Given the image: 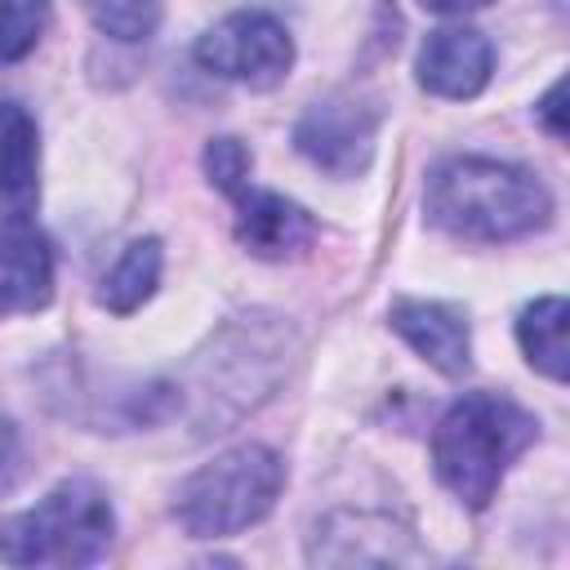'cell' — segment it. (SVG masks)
Here are the masks:
<instances>
[{
  "mask_svg": "<svg viewBox=\"0 0 570 570\" xmlns=\"http://www.w3.org/2000/svg\"><path fill=\"white\" fill-rule=\"evenodd\" d=\"M548 214V187L521 165L454 156L428 178V218L463 240H512L543 227Z\"/></svg>",
  "mask_w": 570,
  "mask_h": 570,
  "instance_id": "6da1fadb",
  "label": "cell"
},
{
  "mask_svg": "<svg viewBox=\"0 0 570 570\" xmlns=\"http://www.w3.org/2000/svg\"><path fill=\"white\" fill-rule=\"evenodd\" d=\"M539 423L512 396L499 392H468L454 401L436 432H432V463L441 485L468 503L485 508L503 481V472L534 445Z\"/></svg>",
  "mask_w": 570,
  "mask_h": 570,
  "instance_id": "7a4b0ae2",
  "label": "cell"
},
{
  "mask_svg": "<svg viewBox=\"0 0 570 570\" xmlns=\"http://www.w3.org/2000/svg\"><path fill=\"white\" fill-rule=\"evenodd\" d=\"M116 517L107 494L71 476L53 485L36 508L0 521V561L9 566H89L107 557Z\"/></svg>",
  "mask_w": 570,
  "mask_h": 570,
  "instance_id": "3957f363",
  "label": "cell"
},
{
  "mask_svg": "<svg viewBox=\"0 0 570 570\" xmlns=\"http://www.w3.org/2000/svg\"><path fill=\"white\" fill-rule=\"evenodd\" d=\"M285 485V463L267 445H236L187 476L178 490V521L196 539H223L258 525Z\"/></svg>",
  "mask_w": 570,
  "mask_h": 570,
  "instance_id": "277c9868",
  "label": "cell"
},
{
  "mask_svg": "<svg viewBox=\"0 0 570 570\" xmlns=\"http://www.w3.org/2000/svg\"><path fill=\"white\" fill-rule=\"evenodd\" d=\"M196 62L205 71L223 76V80H240V85L267 89V85H281L289 76L294 40L272 13L240 9V13H227L223 22H214L196 40Z\"/></svg>",
  "mask_w": 570,
  "mask_h": 570,
  "instance_id": "5b68a950",
  "label": "cell"
},
{
  "mask_svg": "<svg viewBox=\"0 0 570 570\" xmlns=\"http://www.w3.org/2000/svg\"><path fill=\"white\" fill-rule=\"evenodd\" d=\"M374 134H379L374 107L356 98H325L307 107V116L294 129V142L316 169L334 178H356L374 156Z\"/></svg>",
  "mask_w": 570,
  "mask_h": 570,
  "instance_id": "8992f818",
  "label": "cell"
},
{
  "mask_svg": "<svg viewBox=\"0 0 570 570\" xmlns=\"http://www.w3.org/2000/svg\"><path fill=\"white\" fill-rule=\"evenodd\" d=\"M53 298V249L27 214L0 218V312H40Z\"/></svg>",
  "mask_w": 570,
  "mask_h": 570,
  "instance_id": "52a82bcc",
  "label": "cell"
},
{
  "mask_svg": "<svg viewBox=\"0 0 570 570\" xmlns=\"http://www.w3.org/2000/svg\"><path fill=\"white\" fill-rule=\"evenodd\" d=\"M490 71L494 49L476 27H441L419 49V85L436 98H476Z\"/></svg>",
  "mask_w": 570,
  "mask_h": 570,
  "instance_id": "ba28073f",
  "label": "cell"
},
{
  "mask_svg": "<svg viewBox=\"0 0 570 570\" xmlns=\"http://www.w3.org/2000/svg\"><path fill=\"white\" fill-rule=\"evenodd\" d=\"M236 236L249 254L258 258H289L298 249L312 245L316 236V223L307 218L303 205L276 196V191H254V187H240L236 191Z\"/></svg>",
  "mask_w": 570,
  "mask_h": 570,
  "instance_id": "9c48e42d",
  "label": "cell"
},
{
  "mask_svg": "<svg viewBox=\"0 0 570 570\" xmlns=\"http://www.w3.org/2000/svg\"><path fill=\"white\" fill-rule=\"evenodd\" d=\"M392 330L441 374H463L472 365V338L468 321L445 307V303H423V298H401L392 307Z\"/></svg>",
  "mask_w": 570,
  "mask_h": 570,
  "instance_id": "30bf717a",
  "label": "cell"
},
{
  "mask_svg": "<svg viewBox=\"0 0 570 570\" xmlns=\"http://www.w3.org/2000/svg\"><path fill=\"white\" fill-rule=\"evenodd\" d=\"M36 165H40V147H36V120L27 116L22 102L0 94V205L9 214H27L36 205Z\"/></svg>",
  "mask_w": 570,
  "mask_h": 570,
  "instance_id": "8fae6325",
  "label": "cell"
},
{
  "mask_svg": "<svg viewBox=\"0 0 570 570\" xmlns=\"http://www.w3.org/2000/svg\"><path fill=\"white\" fill-rule=\"evenodd\" d=\"M566 325H570V307L561 294H548V298H534L521 321H517V338H521V352L525 361L548 374L552 383H566L570 374V347H566Z\"/></svg>",
  "mask_w": 570,
  "mask_h": 570,
  "instance_id": "7c38bea8",
  "label": "cell"
},
{
  "mask_svg": "<svg viewBox=\"0 0 570 570\" xmlns=\"http://www.w3.org/2000/svg\"><path fill=\"white\" fill-rule=\"evenodd\" d=\"M156 281H160V240H134L125 254H120V263L102 276V289H98V298H102V307H111V312H134V307H142L147 298H151V289H156Z\"/></svg>",
  "mask_w": 570,
  "mask_h": 570,
  "instance_id": "4fadbf2b",
  "label": "cell"
},
{
  "mask_svg": "<svg viewBox=\"0 0 570 570\" xmlns=\"http://www.w3.org/2000/svg\"><path fill=\"white\" fill-rule=\"evenodd\" d=\"M94 27L111 40H147L160 27V0H85Z\"/></svg>",
  "mask_w": 570,
  "mask_h": 570,
  "instance_id": "5bb4252c",
  "label": "cell"
},
{
  "mask_svg": "<svg viewBox=\"0 0 570 570\" xmlns=\"http://www.w3.org/2000/svg\"><path fill=\"white\" fill-rule=\"evenodd\" d=\"M49 27V0H0V62L27 58Z\"/></svg>",
  "mask_w": 570,
  "mask_h": 570,
  "instance_id": "9a60e30c",
  "label": "cell"
},
{
  "mask_svg": "<svg viewBox=\"0 0 570 570\" xmlns=\"http://www.w3.org/2000/svg\"><path fill=\"white\" fill-rule=\"evenodd\" d=\"M205 174H209V183H214L218 191H227V196H236L240 187H249V151H245V142H236V138H214V142L205 147Z\"/></svg>",
  "mask_w": 570,
  "mask_h": 570,
  "instance_id": "2e32d148",
  "label": "cell"
},
{
  "mask_svg": "<svg viewBox=\"0 0 570 570\" xmlns=\"http://www.w3.org/2000/svg\"><path fill=\"white\" fill-rule=\"evenodd\" d=\"M18 472H22V445H18L13 423H9V419H0V494L18 481Z\"/></svg>",
  "mask_w": 570,
  "mask_h": 570,
  "instance_id": "e0dca14e",
  "label": "cell"
},
{
  "mask_svg": "<svg viewBox=\"0 0 570 570\" xmlns=\"http://www.w3.org/2000/svg\"><path fill=\"white\" fill-rule=\"evenodd\" d=\"M561 94H566V85L557 80V85L543 94V102H539V120L548 125V134H552V138H566V120H561Z\"/></svg>",
  "mask_w": 570,
  "mask_h": 570,
  "instance_id": "ac0fdd59",
  "label": "cell"
},
{
  "mask_svg": "<svg viewBox=\"0 0 570 570\" xmlns=\"http://www.w3.org/2000/svg\"><path fill=\"white\" fill-rule=\"evenodd\" d=\"M419 4L432 9V13H472V9H485L494 0H419Z\"/></svg>",
  "mask_w": 570,
  "mask_h": 570,
  "instance_id": "d6986e66",
  "label": "cell"
}]
</instances>
